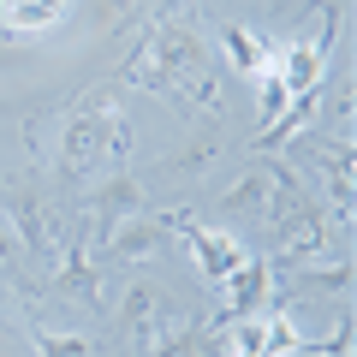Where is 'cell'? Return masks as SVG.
Wrapping results in <instances>:
<instances>
[{"instance_id": "obj_1", "label": "cell", "mask_w": 357, "mask_h": 357, "mask_svg": "<svg viewBox=\"0 0 357 357\" xmlns=\"http://www.w3.org/2000/svg\"><path fill=\"white\" fill-rule=\"evenodd\" d=\"M114 84H143V89H155V96H167V102H185V107L215 114V119L227 114L220 72L208 66L203 36H197L178 13H161V18H155V30L131 48V60L119 66Z\"/></svg>"}, {"instance_id": "obj_2", "label": "cell", "mask_w": 357, "mask_h": 357, "mask_svg": "<svg viewBox=\"0 0 357 357\" xmlns=\"http://www.w3.org/2000/svg\"><path fill=\"white\" fill-rule=\"evenodd\" d=\"M268 262L274 268H304V262H321V256L333 250V238H340V227L328 220V208L316 203V197L298 185L292 167L274 161V197H268Z\"/></svg>"}, {"instance_id": "obj_3", "label": "cell", "mask_w": 357, "mask_h": 357, "mask_svg": "<svg viewBox=\"0 0 357 357\" xmlns=\"http://www.w3.org/2000/svg\"><path fill=\"white\" fill-rule=\"evenodd\" d=\"M114 114H119V84H114V77L96 84V89H84V96L66 107V126H60V178H66V185L89 178L96 167L107 161Z\"/></svg>"}, {"instance_id": "obj_4", "label": "cell", "mask_w": 357, "mask_h": 357, "mask_svg": "<svg viewBox=\"0 0 357 357\" xmlns=\"http://www.w3.org/2000/svg\"><path fill=\"white\" fill-rule=\"evenodd\" d=\"M178 321H185V316L173 310V298H167V292H161L155 280H143V274H137V280L126 286V298H119V328L131 333V345H137V357L149 351L155 340H167V333H173Z\"/></svg>"}, {"instance_id": "obj_5", "label": "cell", "mask_w": 357, "mask_h": 357, "mask_svg": "<svg viewBox=\"0 0 357 357\" xmlns=\"http://www.w3.org/2000/svg\"><path fill=\"white\" fill-rule=\"evenodd\" d=\"M292 161H304L310 173H321V185H328L333 208H340V227L351 220V197H357V167H351V137H298Z\"/></svg>"}, {"instance_id": "obj_6", "label": "cell", "mask_w": 357, "mask_h": 357, "mask_svg": "<svg viewBox=\"0 0 357 357\" xmlns=\"http://www.w3.org/2000/svg\"><path fill=\"white\" fill-rule=\"evenodd\" d=\"M143 208V185L131 178V167H119V173H107L96 191H89V232H84V244L96 250V244L107 238L114 227H126L131 215Z\"/></svg>"}, {"instance_id": "obj_7", "label": "cell", "mask_w": 357, "mask_h": 357, "mask_svg": "<svg viewBox=\"0 0 357 357\" xmlns=\"http://www.w3.org/2000/svg\"><path fill=\"white\" fill-rule=\"evenodd\" d=\"M274 286H280V274H274V262L268 256H244V268L232 274L220 292H227V304H220L215 321H244V316H262V310H274Z\"/></svg>"}, {"instance_id": "obj_8", "label": "cell", "mask_w": 357, "mask_h": 357, "mask_svg": "<svg viewBox=\"0 0 357 357\" xmlns=\"http://www.w3.org/2000/svg\"><path fill=\"white\" fill-rule=\"evenodd\" d=\"M6 208H13V227H18V244L30 256H54L60 250V215L48 203H36V191H13L6 185Z\"/></svg>"}, {"instance_id": "obj_9", "label": "cell", "mask_w": 357, "mask_h": 357, "mask_svg": "<svg viewBox=\"0 0 357 357\" xmlns=\"http://www.w3.org/2000/svg\"><path fill=\"white\" fill-rule=\"evenodd\" d=\"M167 238H173V232L161 227V215H131L126 227H114L96 244V262H143V256H155Z\"/></svg>"}, {"instance_id": "obj_10", "label": "cell", "mask_w": 357, "mask_h": 357, "mask_svg": "<svg viewBox=\"0 0 357 357\" xmlns=\"http://www.w3.org/2000/svg\"><path fill=\"white\" fill-rule=\"evenodd\" d=\"M54 292H60V298H72V304L102 310V262H96V250H89L84 238H72V244H66L60 274H54Z\"/></svg>"}, {"instance_id": "obj_11", "label": "cell", "mask_w": 357, "mask_h": 357, "mask_svg": "<svg viewBox=\"0 0 357 357\" xmlns=\"http://www.w3.org/2000/svg\"><path fill=\"white\" fill-rule=\"evenodd\" d=\"M66 13H72V0H0V36H48L66 24Z\"/></svg>"}, {"instance_id": "obj_12", "label": "cell", "mask_w": 357, "mask_h": 357, "mask_svg": "<svg viewBox=\"0 0 357 357\" xmlns=\"http://www.w3.org/2000/svg\"><path fill=\"white\" fill-rule=\"evenodd\" d=\"M143 357H220V321H197L185 316L167 340H155Z\"/></svg>"}, {"instance_id": "obj_13", "label": "cell", "mask_w": 357, "mask_h": 357, "mask_svg": "<svg viewBox=\"0 0 357 357\" xmlns=\"http://www.w3.org/2000/svg\"><path fill=\"white\" fill-rule=\"evenodd\" d=\"M268 197H274V167H250L232 191H220V215L227 220H262Z\"/></svg>"}, {"instance_id": "obj_14", "label": "cell", "mask_w": 357, "mask_h": 357, "mask_svg": "<svg viewBox=\"0 0 357 357\" xmlns=\"http://www.w3.org/2000/svg\"><path fill=\"white\" fill-rule=\"evenodd\" d=\"M220 48H227V60L238 66V77H262L268 60H274V48H262L256 30H244V24H220Z\"/></svg>"}, {"instance_id": "obj_15", "label": "cell", "mask_w": 357, "mask_h": 357, "mask_svg": "<svg viewBox=\"0 0 357 357\" xmlns=\"http://www.w3.org/2000/svg\"><path fill=\"white\" fill-rule=\"evenodd\" d=\"M36 351H42V357H96V340H89V333H54V328H36Z\"/></svg>"}, {"instance_id": "obj_16", "label": "cell", "mask_w": 357, "mask_h": 357, "mask_svg": "<svg viewBox=\"0 0 357 357\" xmlns=\"http://www.w3.org/2000/svg\"><path fill=\"white\" fill-rule=\"evenodd\" d=\"M215 155H220V137H197V143H191V149H185V155H173V161H167V173L191 178V173H203V167L215 161Z\"/></svg>"}, {"instance_id": "obj_17", "label": "cell", "mask_w": 357, "mask_h": 357, "mask_svg": "<svg viewBox=\"0 0 357 357\" xmlns=\"http://www.w3.org/2000/svg\"><path fill=\"white\" fill-rule=\"evenodd\" d=\"M13 250H18V244H13V232H6V227H0V268H6V262H13Z\"/></svg>"}, {"instance_id": "obj_18", "label": "cell", "mask_w": 357, "mask_h": 357, "mask_svg": "<svg viewBox=\"0 0 357 357\" xmlns=\"http://www.w3.org/2000/svg\"><path fill=\"white\" fill-rule=\"evenodd\" d=\"M107 6H114V13H126V6H131V0H107Z\"/></svg>"}]
</instances>
